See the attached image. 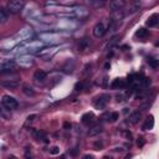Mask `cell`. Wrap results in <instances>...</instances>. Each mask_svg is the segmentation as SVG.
<instances>
[{
    "label": "cell",
    "instance_id": "cell-13",
    "mask_svg": "<svg viewBox=\"0 0 159 159\" xmlns=\"http://www.w3.org/2000/svg\"><path fill=\"white\" fill-rule=\"evenodd\" d=\"M124 15H125V12L123 11V9H122V10L112 11V19H113L114 21H119V20H122V19L124 17Z\"/></svg>",
    "mask_w": 159,
    "mask_h": 159
},
{
    "label": "cell",
    "instance_id": "cell-25",
    "mask_svg": "<svg viewBox=\"0 0 159 159\" xmlns=\"http://www.w3.org/2000/svg\"><path fill=\"white\" fill-rule=\"evenodd\" d=\"M123 84H124L123 81L119 80V78H117V80H114V82L112 83V88H118V87H122Z\"/></svg>",
    "mask_w": 159,
    "mask_h": 159
},
{
    "label": "cell",
    "instance_id": "cell-23",
    "mask_svg": "<svg viewBox=\"0 0 159 159\" xmlns=\"http://www.w3.org/2000/svg\"><path fill=\"white\" fill-rule=\"evenodd\" d=\"M139 7H140V2H139V1H134V2L130 5V12H134V11L139 10Z\"/></svg>",
    "mask_w": 159,
    "mask_h": 159
},
{
    "label": "cell",
    "instance_id": "cell-9",
    "mask_svg": "<svg viewBox=\"0 0 159 159\" xmlns=\"http://www.w3.org/2000/svg\"><path fill=\"white\" fill-rule=\"evenodd\" d=\"M47 78V73L42 70H37L35 73H34V80L36 82H43Z\"/></svg>",
    "mask_w": 159,
    "mask_h": 159
},
{
    "label": "cell",
    "instance_id": "cell-5",
    "mask_svg": "<svg viewBox=\"0 0 159 159\" xmlns=\"http://www.w3.org/2000/svg\"><path fill=\"white\" fill-rule=\"evenodd\" d=\"M127 5V0H109V9L112 11L122 10Z\"/></svg>",
    "mask_w": 159,
    "mask_h": 159
},
{
    "label": "cell",
    "instance_id": "cell-15",
    "mask_svg": "<svg viewBox=\"0 0 159 159\" xmlns=\"http://www.w3.org/2000/svg\"><path fill=\"white\" fill-rule=\"evenodd\" d=\"M73 68H75V61H73V60H68V61L66 62V65L63 66V71H65L66 73H71V72L73 71Z\"/></svg>",
    "mask_w": 159,
    "mask_h": 159
},
{
    "label": "cell",
    "instance_id": "cell-26",
    "mask_svg": "<svg viewBox=\"0 0 159 159\" xmlns=\"http://www.w3.org/2000/svg\"><path fill=\"white\" fill-rule=\"evenodd\" d=\"M149 65L153 67V68H157L159 66V60H155V58H149Z\"/></svg>",
    "mask_w": 159,
    "mask_h": 159
},
{
    "label": "cell",
    "instance_id": "cell-18",
    "mask_svg": "<svg viewBox=\"0 0 159 159\" xmlns=\"http://www.w3.org/2000/svg\"><path fill=\"white\" fill-rule=\"evenodd\" d=\"M148 35H149V31H148L147 29H144V27L139 29V30L135 32V36H137V37H139V39H145Z\"/></svg>",
    "mask_w": 159,
    "mask_h": 159
},
{
    "label": "cell",
    "instance_id": "cell-32",
    "mask_svg": "<svg viewBox=\"0 0 159 159\" xmlns=\"http://www.w3.org/2000/svg\"><path fill=\"white\" fill-rule=\"evenodd\" d=\"M143 144H144V140H143V138H139V139H138V145H140V147H142Z\"/></svg>",
    "mask_w": 159,
    "mask_h": 159
},
{
    "label": "cell",
    "instance_id": "cell-30",
    "mask_svg": "<svg viewBox=\"0 0 159 159\" xmlns=\"http://www.w3.org/2000/svg\"><path fill=\"white\" fill-rule=\"evenodd\" d=\"M30 46H32V47H41L42 43L41 42H31V43H29V47Z\"/></svg>",
    "mask_w": 159,
    "mask_h": 159
},
{
    "label": "cell",
    "instance_id": "cell-29",
    "mask_svg": "<svg viewBox=\"0 0 159 159\" xmlns=\"http://www.w3.org/2000/svg\"><path fill=\"white\" fill-rule=\"evenodd\" d=\"M118 119V113H116V112H113V113H111V122H116Z\"/></svg>",
    "mask_w": 159,
    "mask_h": 159
},
{
    "label": "cell",
    "instance_id": "cell-11",
    "mask_svg": "<svg viewBox=\"0 0 159 159\" xmlns=\"http://www.w3.org/2000/svg\"><path fill=\"white\" fill-rule=\"evenodd\" d=\"M102 130H103V127H102L101 124H96V125H93V127H92V128L88 130V135H89V137L97 135V134L102 133Z\"/></svg>",
    "mask_w": 159,
    "mask_h": 159
},
{
    "label": "cell",
    "instance_id": "cell-1",
    "mask_svg": "<svg viewBox=\"0 0 159 159\" xmlns=\"http://www.w3.org/2000/svg\"><path fill=\"white\" fill-rule=\"evenodd\" d=\"M25 6V0H10L7 2V11L11 14H19Z\"/></svg>",
    "mask_w": 159,
    "mask_h": 159
},
{
    "label": "cell",
    "instance_id": "cell-27",
    "mask_svg": "<svg viewBox=\"0 0 159 159\" xmlns=\"http://www.w3.org/2000/svg\"><path fill=\"white\" fill-rule=\"evenodd\" d=\"M101 119H102V120H109V119H111V113H108V112H107V113H103V114L101 116Z\"/></svg>",
    "mask_w": 159,
    "mask_h": 159
},
{
    "label": "cell",
    "instance_id": "cell-4",
    "mask_svg": "<svg viewBox=\"0 0 159 159\" xmlns=\"http://www.w3.org/2000/svg\"><path fill=\"white\" fill-rule=\"evenodd\" d=\"M106 31H107V29H106V26H104V24H103V22H97V24L93 26V30H92L93 36H94V37H97V39L103 37V36H104V34H106Z\"/></svg>",
    "mask_w": 159,
    "mask_h": 159
},
{
    "label": "cell",
    "instance_id": "cell-28",
    "mask_svg": "<svg viewBox=\"0 0 159 159\" xmlns=\"http://www.w3.org/2000/svg\"><path fill=\"white\" fill-rule=\"evenodd\" d=\"M50 153L53 154V155H56V154L60 153V148H58V147H52V148L50 149Z\"/></svg>",
    "mask_w": 159,
    "mask_h": 159
},
{
    "label": "cell",
    "instance_id": "cell-8",
    "mask_svg": "<svg viewBox=\"0 0 159 159\" xmlns=\"http://www.w3.org/2000/svg\"><path fill=\"white\" fill-rule=\"evenodd\" d=\"M140 119H142V113L138 112V111L132 112V113L129 114V117H128V122H129L130 124H137Z\"/></svg>",
    "mask_w": 159,
    "mask_h": 159
},
{
    "label": "cell",
    "instance_id": "cell-6",
    "mask_svg": "<svg viewBox=\"0 0 159 159\" xmlns=\"http://www.w3.org/2000/svg\"><path fill=\"white\" fill-rule=\"evenodd\" d=\"M19 84H20V82H19V80H17V78L4 80V81L1 82V86H2L4 88H7V89H15V88H17V87H19Z\"/></svg>",
    "mask_w": 159,
    "mask_h": 159
},
{
    "label": "cell",
    "instance_id": "cell-16",
    "mask_svg": "<svg viewBox=\"0 0 159 159\" xmlns=\"http://www.w3.org/2000/svg\"><path fill=\"white\" fill-rule=\"evenodd\" d=\"M22 92H24V94H26V96H29V97H34V96H35L34 88H32L31 86H29V84H24V86H22Z\"/></svg>",
    "mask_w": 159,
    "mask_h": 159
},
{
    "label": "cell",
    "instance_id": "cell-21",
    "mask_svg": "<svg viewBox=\"0 0 159 159\" xmlns=\"http://www.w3.org/2000/svg\"><path fill=\"white\" fill-rule=\"evenodd\" d=\"M92 120H93V113H86L82 116V122L84 124H89L92 123Z\"/></svg>",
    "mask_w": 159,
    "mask_h": 159
},
{
    "label": "cell",
    "instance_id": "cell-3",
    "mask_svg": "<svg viewBox=\"0 0 159 159\" xmlns=\"http://www.w3.org/2000/svg\"><path fill=\"white\" fill-rule=\"evenodd\" d=\"M15 67H16V62L12 61V60H2L1 63H0V70H1L2 73L11 72V71L15 70Z\"/></svg>",
    "mask_w": 159,
    "mask_h": 159
},
{
    "label": "cell",
    "instance_id": "cell-31",
    "mask_svg": "<svg viewBox=\"0 0 159 159\" xmlns=\"http://www.w3.org/2000/svg\"><path fill=\"white\" fill-rule=\"evenodd\" d=\"M63 128H65V129H70V128H71V123L65 122V123H63Z\"/></svg>",
    "mask_w": 159,
    "mask_h": 159
},
{
    "label": "cell",
    "instance_id": "cell-20",
    "mask_svg": "<svg viewBox=\"0 0 159 159\" xmlns=\"http://www.w3.org/2000/svg\"><path fill=\"white\" fill-rule=\"evenodd\" d=\"M158 22H159V16H158V15H153V16H150V17L148 19L147 25H148V26H155Z\"/></svg>",
    "mask_w": 159,
    "mask_h": 159
},
{
    "label": "cell",
    "instance_id": "cell-19",
    "mask_svg": "<svg viewBox=\"0 0 159 159\" xmlns=\"http://www.w3.org/2000/svg\"><path fill=\"white\" fill-rule=\"evenodd\" d=\"M86 2L89 4L91 6L98 7V6H103L106 4V0H86Z\"/></svg>",
    "mask_w": 159,
    "mask_h": 159
},
{
    "label": "cell",
    "instance_id": "cell-24",
    "mask_svg": "<svg viewBox=\"0 0 159 159\" xmlns=\"http://www.w3.org/2000/svg\"><path fill=\"white\" fill-rule=\"evenodd\" d=\"M117 41H118V36H114V37H113V39L107 43V48H108V50H111V48L117 43Z\"/></svg>",
    "mask_w": 159,
    "mask_h": 159
},
{
    "label": "cell",
    "instance_id": "cell-12",
    "mask_svg": "<svg viewBox=\"0 0 159 159\" xmlns=\"http://www.w3.org/2000/svg\"><path fill=\"white\" fill-rule=\"evenodd\" d=\"M73 11H75V14H76L77 16H80V17H83V16H87V15H88V10H87L86 7H83V6L73 7Z\"/></svg>",
    "mask_w": 159,
    "mask_h": 159
},
{
    "label": "cell",
    "instance_id": "cell-2",
    "mask_svg": "<svg viewBox=\"0 0 159 159\" xmlns=\"http://www.w3.org/2000/svg\"><path fill=\"white\" fill-rule=\"evenodd\" d=\"M1 104H2V107L5 109H9V111H12V109H16L17 108V101L14 97L7 96V94H4L2 96Z\"/></svg>",
    "mask_w": 159,
    "mask_h": 159
},
{
    "label": "cell",
    "instance_id": "cell-10",
    "mask_svg": "<svg viewBox=\"0 0 159 159\" xmlns=\"http://www.w3.org/2000/svg\"><path fill=\"white\" fill-rule=\"evenodd\" d=\"M57 37H58L57 34H41V35H40V39L43 40V41H46V42H52V41H55Z\"/></svg>",
    "mask_w": 159,
    "mask_h": 159
},
{
    "label": "cell",
    "instance_id": "cell-7",
    "mask_svg": "<svg viewBox=\"0 0 159 159\" xmlns=\"http://www.w3.org/2000/svg\"><path fill=\"white\" fill-rule=\"evenodd\" d=\"M108 99H109V96H107V94H103V96L97 97L96 101H94V107L96 108H104L106 104H107V102H108Z\"/></svg>",
    "mask_w": 159,
    "mask_h": 159
},
{
    "label": "cell",
    "instance_id": "cell-14",
    "mask_svg": "<svg viewBox=\"0 0 159 159\" xmlns=\"http://www.w3.org/2000/svg\"><path fill=\"white\" fill-rule=\"evenodd\" d=\"M88 46H89V41H88V39L83 37V39L80 40V42H78V50H80V51H84V50H87Z\"/></svg>",
    "mask_w": 159,
    "mask_h": 159
},
{
    "label": "cell",
    "instance_id": "cell-22",
    "mask_svg": "<svg viewBox=\"0 0 159 159\" xmlns=\"http://www.w3.org/2000/svg\"><path fill=\"white\" fill-rule=\"evenodd\" d=\"M6 20H7V11H6V9L1 7L0 9V21L1 22H6Z\"/></svg>",
    "mask_w": 159,
    "mask_h": 159
},
{
    "label": "cell",
    "instance_id": "cell-17",
    "mask_svg": "<svg viewBox=\"0 0 159 159\" xmlns=\"http://www.w3.org/2000/svg\"><path fill=\"white\" fill-rule=\"evenodd\" d=\"M153 125H154V119H153V116H149L148 118H147V120H145V123H144V125H143V129H152L153 128Z\"/></svg>",
    "mask_w": 159,
    "mask_h": 159
}]
</instances>
